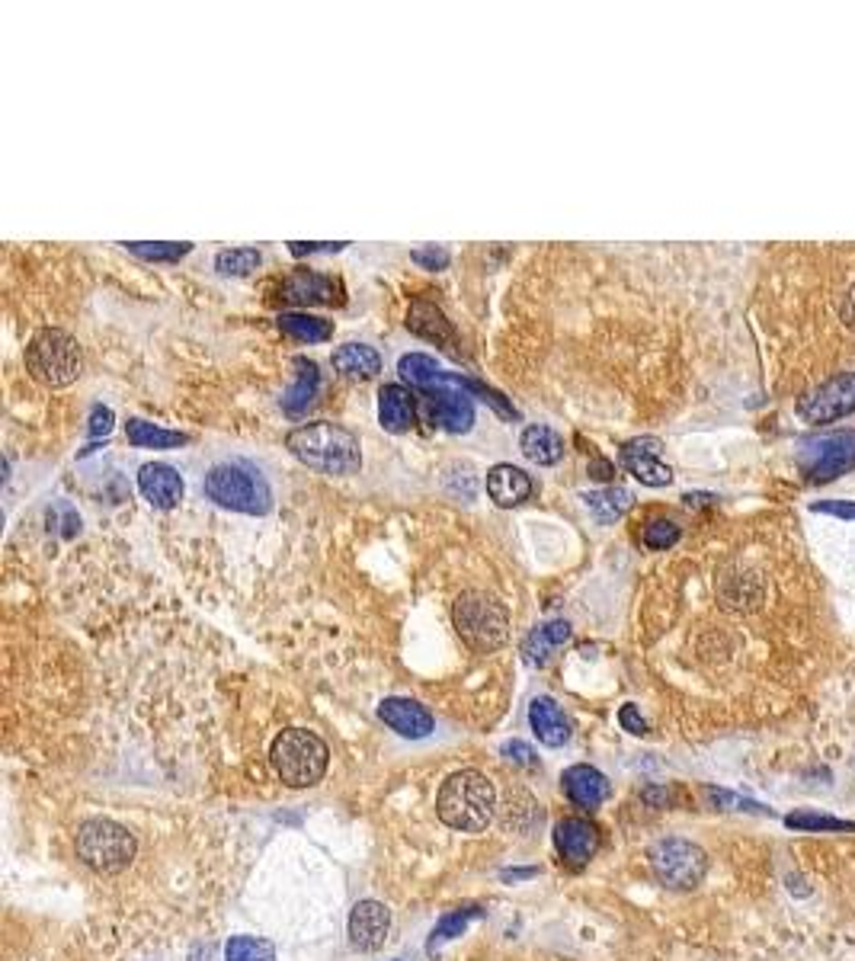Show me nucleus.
<instances>
[{
    "mask_svg": "<svg viewBox=\"0 0 855 961\" xmlns=\"http://www.w3.org/2000/svg\"><path fill=\"white\" fill-rule=\"evenodd\" d=\"M855 410V369L853 372H843V375H833L827 379L823 385H817L814 392L798 397L795 404V414H798L804 423H833L846 414Z\"/></svg>",
    "mask_w": 855,
    "mask_h": 961,
    "instance_id": "11",
    "label": "nucleus"
},
{
    "mask_svg": "<svg viewBox=\"0 0 855 961\" xmlns=\"http://www.w3.org/2000/svg\"><path fill=\"white\" fill-rule=\"evenodd\" d=\"M532 491H535L532 488V478L522 468L510 465V461H500V465H494L487 471V494H491V501L497 507H519L522 501L532 497Z\"/></svg>",
    "mask_w": 855,
    "mask_h": 961,
    "instance_id": "17",
    "label": "nucleus"
},
{
    "mask_svg": "<svg viewBox=\"0 0 855 961\" xmlns=\"http://www.w3.org/2000/svg\"><path fill=\"white\" fill-rule=\"evenodd\" d=\"M392 933V913L379 901H359L349 913V942L359 952H375Z\"/></svg>",
    "mask_w": 855,
    "mask_h": 961,
    "instance_id": "12",
    "label": "nucleus"
},
{
    "mask_svg": "<svg viewBox=\"0 0 855 961\" xmlns=\"http://www.w3.org/2000/svg\"><path fill=\"white\" fill-rule=\"evenodd\" d=\"M708 798H715L718 804H734L738 811H756V814H769L763 804H756V801H746V798H738V794L731 792H718V789H708Z\"/></svg>",
    "mask_w": 855,
    "mask_h": 961,
    "instance_id": "39",
    "label": "nucleus"
},
{
    "mask_svg": "<svg viewBox=\"0 0 855 961\" xmlns=\"http://www.w3.org/2000/svg\"><path fill=\"white\" fill-rule=\"evenodd\" d=\"M128 254H135V257H141V260H151V263H176V260H183L189 250H193V244H122Z\"/></svg>",
    "mask_w": 855,
    "mask_h": 961,
    "instance_id": "34",
    "label": "nucleus"
},
{
    "mask_svg": "<svg viewBox=\"0 0 855 961\" xmlns=\"http://www.w3.org/2000/svg\"><path fill=\"white\" fill-rule=\"evenodd\" d=\"M263 263V254L257 247H231L215 257V270L222 276H250Z\"/></svg>",
    "mask_w": 855,
    "mask_h": 961,
    "instance_id": "30",
    "label": "nucleus"
},
{
    "mask_svg": "<svg viewBox=\"0 0 855 961\" xmlns=\"http://www.w3.org/2000/svg\"><path fill=\"white\" fill-rule=\"evenodd\" d=\"M555 847L561 852V859L570 865H583L596 855L599 849V830L596 824H590L586 817H565L555 827Z\"/></svg>",
    "mask_w": 855,
    "mask_h": 961,
    "instance_id": "16",
    "label": "nucleus"
},
{
    "mask_svg": "<svg viewBox=\"0 0 855 961\" xmlns=\"http://www.w3.org/2000/svg\"><path fill=\"white\" fill-rule=\"evenodd\" d=\"M855 468V430H837L804 443L798 453V471L810 484H827Z\"/></svg>",
    "mask_w": 855,
    "mask_h": 961,
    "instance_id": "9",
    "label": "nucleus"
},
{
    "mask_svg": "<svg viewBox=\"0 0 855 961\" xmlns=\"http://www.w3.org/2000/svg\"><path fill=\"white\" fill-rule=\"evenodd\" d=\"M570 638V625L568 623H545L538 625L525 641H522V654H525V664H532V667H542V664H548V657L561 648V644H568Z\"/></svg>",
    "mask_w": 855,
    "mask_h": 961,
    "instance_id": "25",
    "label": "nucleus"
},
{
    "mask_svg": "<svg viewBox=\"0 0 855 961\" xmlns=\"http://www.w3.org/2000/svg\"><path fill=\"white\" fill-rule=\"evenodd\" d=\"M26 372L46 389H67L84 372V353L67 331L42 328L26 346Z\"/></svg>",
    "mask_w": 855,
    "mask_h": 961,
    "instance_id": "7",
    "label": "nucleus"
},
{
    "mask_svg": "<svg viewBox=\"0 0 855 961\" xmlns=\"http://www.w3.org/2000/svg\"><path fill=\"white\" fill-rule=\"evenodd\" d=\"M125 436L132 446L138 449H179L189 443V433H179V430H164L158 423H148L141 417H132L125 423Z\"/></svg>",
    "mask_w": 855,
    "mask_h": 961,
    "instance_id": "26",
    "label": "nucleus"
},
{
    "mask_svg": "<svg viewBox=\"0 0 855 961\" xmlns=\"http://www.w3.org/2000/svg\"><path fill=\"white\" fill-rule=\"evenodd\" d=\"M225 961H276V949L257 936H234L225 949Z\"/></svg>",
    "mask_w": 855,
    "mask_h": 961,
    "instance_id": "32",
    "label": "nucleus"
},
{
    "mask_svg": "<svg viewBox=\"0 0 855 961\" xmlns=\"http://www.w3.org/2000/svg\"><path fill=\"white\" fill-rule=\"evenodd\" d=\"M270 760L276 776L288 789H311L324 779L331 750L321 737L308 728H288L273 740Z\"/></svg>",
    "mask_w": 855,
    "mask_h": 961,
    "instance_id": "5",
    "label": "nucleus"
},
{
    "mask_svg": "<svg viewBox=\"0 0 855 961\" xmlns=\"http://www.w3.org/2000/svg\"><path fill=\"white\" fill-rule=\"evenodd\" d=\"M494 811H497V789L478 769L453 773L436 794L439 821L461 834L487 830V824L494 821Z\"/></svg>",
    "mask_w": 855,
    "mask_h": 961,
    "instance_id": "3",
    "label": "nucleus"
},
{
    "mask_svg": "<svg viewBox=\"0 0 855 961\" xmlns=\"http://www.w3.org/2000/svg\"><path fill=\"white\" fill-rule=\"evenodd\" d=\"M283 295L295 305H334L340 301V283L314 270H298L283 283Z\"/></svg>",
    "mask_w": 855,
    "mask_h": 961,
    "instance_id": "18",
    "label": "nucleus"
},
{
    "mask_svg": "<svg viewBox=\"0 0 855 961\" xmlns=\"http://www.w3.org/2000/svg\"><path fill=\"white\" fill-rule=\"evenodd\" d=\"M113 427H115L113 407H107V404H94V407H90V427H87L90 440H94V443H97V440H107V436L113 433Z\"/></svg>",
    "mask_w": 855,
    "mask_h": 961,
    "instance_id": "36",
    "label": "nucleus"
},
{
    "mask_svg": "<svg viewBox=\"0 0 855 961\" xmlns=\"http://www.w3.org/2000/svg\"><path fill=\"white\" fill-rule=\"evenodd\" d=\"M519 449H522V455H525L529 461H535V465H558L561 455H565V440H561L552 427L535 423V427H525V430H522V436H519Z\"/></svg>",
    "mask_w": 855,
    "mask_h": 961,
    "instance_id": "24",
    "label": "nucleus"
},
{
    "mask_svg": "<svg viewBox=\"0 0 855 961\" xmlns=\"http://www.w3.org/2000/svg\"><path fill=\"white\" fill-rule=\"evenodd\" d=\"M622 465L647 488H664L673 481V468L660 461V440H654V436H641V440L625 443Z\"/></svg>",
    "mask_w": 855,
    "mask_h": 961,
    "instance_id": "13",
    "label": "nucleus"
},
{
    "mask_svg": "<svg viewBox=\"0 0 855 961\" xmlns=\"http://www.w3.org/2000/svg\"><path fill=\"white\" fill-rule=\"evenodd\" d=\"M410 260L417 263V267H423V270H443V267H449V254L443 250V247H420V250H413L410 254Z\"/></svg>",
    "mask_w": 855,
    "mask_h": 961,
    "instance_id": "37",
    "label": "nucleus"
},
{
    "mask_svg": "<svg viewBox=\"0 0 855 961\" xmlns=\"http://www.w3.org/2000/svg\"><path fill=\"white\" fill-rule=\"evenodd\" d=\"M417 407H413V395L404 385H385L379 392V423L388 433H407L413 427Z\"/></svg>",
    "mask_w": 855,
    "mask_h": 961,
    "instance_id": "22",
    "label": "nucleus"
},
{
    "mask_svg": "<svg viewBox=\"0 0 855 961\" xmlns=\"http://www.w3.org/2000/svg\"><path fill=\"white\" fill-rule=\"evenodd\" d=\"M500 753H504L510 763H516V766H529V769H532V766L538 763V760H535V750H532L529 743H522V740H510V743H504V750H500Z\"/></svg>",
    "mask_w": 855,
    "mask_h": 961,
    "instance_id": "38",
    "label": "nucleus"
},
{
    "mask_svg": "<svg viewBox=\"0 0 855 961\" xmlns=\"http://www.w3.org/2000/svg\"><path fill=\"white\" fill-rule=\"evenodd\" d=\"M593 478H612V468H609V461H603V458H596V465H593Z\"/></svg>",
    "mask_w": 855,
    "mask_h": 961,
    "instance_id": "43",
    "label": "nucleus"
},
{
    "mask_svg": "<svg viewBox=\"0 0 855 961\" xmlns=\"http://www.w3.org/2000/svg\"><path fill=\"white\" fill-rule=\"evenodd\" d=\"M763 324L782 385L801 395L855 359V244L785 250L763 288Z\"/></svg>",
    "mask_w": 855,
    "mask_h": 961,
    "instance_id": "1",
    "label": "nucleus"
},
{
    "mask_svg": "<svg viewBox=\"0 0 855 961\" xmlns=\"http://www.w3.org/2000/svg\"><path fill=\"white\" fill-rule=\"evenodd\" d=\"M785 827L810 834V830H827V834H853V821H840V817H827V814H814V811H795L785 817Z\"/></svg>",
    "mask_w": 855,
    "mask_h": 961,
    "instance_id": "31",
    "label": "nucleus"
},
{
    "mask_svg": "<svg viewBox=\"0 0 855 961\" xmlns=\"http://www.w3.org/2000/svg\"><path fill=\"white\" fill-rule=\"evenodd\" d=\"M561 783H565V792L577 808H599L612 794L609 779L596 766H586V763L570 766L568 773L561 776Z\"/></svg>",
    "mask_w": 855,
    "mask_h": 961,
    "instance_id": "19",
    "label": "nucleus"
},
{
    "mask_svg": "<svg viewBox=\"0 0 855 961\" xmlns=\"http://www.w3.org/2000/svg\"><path fill=\"white\" fill-rule=\"evenodd\" d=\"M202 491L212 504L244 516H267L273 509V491L267 478L244 461H222L209 468Z\"/></svg>",
    "mask_w": 855,
    "mask_h": 961,
    "instance_id": "4",
    "label": "nucleus"
},
{
    "mask_svg": "<svg viewBox=\"0 0 855 961\" xmlns=\"http://www.w3.org/2000/svg\"><path fill=\"white\" fill-rule=\"evenodd\" d=\"M285 446L301 465L324 471V475H356L362 468L359 440L340 423L318 420V423L295 427L285 436Z\"/></svg>",
    "mask_w": 855,
    "mask_h": 961,
    "instance_id": "2",
    "label": "nucleus"
},
{
    "mask_svg": "<svg viewBox=\"0 0 855 961\" xmlns=\"http://www.w3.org/2000/svg\"><path fill=\"white\" fill-rule=\"evenodd\" d=\"M331 362L343 379H372L382 372V356L369 343H343L334 349Z\"/></svg>",
    "mask_w": 855,
    "mask_h": 961,
    "instance_id": "23",
    "label": "nucleus"
},
{
    "mask_svg": "<svg viewBox=\"0 0 855 961\" xmlns=\"http://www.w3.org/2000/svg\"><path fill=\"white\" fill-rule=\"evenodd\" d=\"M138 491L154 509H173L183 501L186 484H183V478H179V471L173 465L148 461V465L138 468Z\"/></svg>",
    "mask_w": 855,
    "mask_h": 961,
    "instance_id": "14",
    "label": "nucleus"
},
{
    "mask_svg": "<svg viewBox=\"0 0 855 961\" xmlns=\"http://www.w3.org/2000/svg\"><path fill=\"white\" fill-rule=\"evenodd\" d=\"M647 859H650V868H654L657 882L673 888V891H692L695 885H702V878L708 872L705 849L689 843V840H680V837L654 843Z\"/></svg>",
    "mask_w": 855,
    "mask_h": 961,
    "instance_id": "10",
    "label": "nucleus"
},
{
    "mask_svg": "<svg viewBox=\"0 0 855 961\" xmlns=\"http://www.w3.org/2000/svg\"><path fill=\"white\" fill-rule=\"evenodd\" d=\"M407 328H410L413 334H420V337L426 340H453V328H449L446 315H443L439 308L426 305V301H417V305L410 308V315H407Z\"/></svg>",
    "mask_w": 855,
    "mask_h": 961,
    "instance_id": "28",
    "label": "nucleus"
},
{
    "mask_svg": "<svg viewBox=\"0 0 855 961\" xmlns=\"http://www.w3.org/2000/svg\"><path fill=\"white\" fill-rule=\"evenodd\" d=\"M458 638L478 651V654H494L510 641V613L504 603H497L487 593H461L453 609Z\"/></svg>",
    "mask_w": 855,
    "mask_h": 961,
    "instance_id": "6",
    "label": "nucleus"
},
{
    "mask_svg": "<svg viewBox=\"0 0 855 961\" xmlns=\"http://www.w3.org/2000/svg\"><path fill=\"white\" fill-rule=\"evenodd\" d=\"M474 916H481V910H478V907H458V910H453L449 916H443V920H439V926L433 929L430 952H436V946H443L446 939L458 936V933H461V929H464V926H468Z\"/></svg>",
    "mask_w": 855,
    "mask_h": 961,
    "instance_id": "35",
    "label": "nucleus"
},
{
    "mask_svg": "<svg viewBox=\"0 0 855 961\" xmlns=\"http://www.w3.org/2000/svg\"><path fill=\"white\" fill-rule=\"evenodd\" d=\"M529 725L535 737L545 743V747H565L570 740V722L568 715L561 712V705L548 695L542 699H532L529 705Z\"/></svg>",
    "mask_w": 855,
    "mask_h": 961,
    "instance_id": "20",
    "label": "nucleus"
},
{
    "mask_svg": "<svg viewBox=\"0 0 855 961\" xmlns=\"http://www.w3.org/2000/svg\"><path fill=\"white\" fill-rule=\"evenodd\" d=\"M619 722H622V728H625L628 735H647V722L641 718V712L634 705H622Z\"/></svg>",
    "mask_w": 855,
    "mask_h": 961,
    "instance_id": "41",
    "label": "nucleus"
},
{
    "mask_svg": "<svg viewBox=\"0 0 855 961\" xmlns=\"http://www.w3.org/2000/svg\"><path fill=\"white\" fill-rule=\"evenodd\" d=\"M683 539V529L673 522V519H650L641 532V542L650 549V552H667L673 549L677 542Z\"/></svg>",
    "mask_w": 855,
    "mask_h": 961,
    "instance_id": "33",
    "label": "nucleus"
},
{
    "mask_svg": "<svg viewBox=\"0 0 855 961\" xmlns=\"http://www.w3.org/2000/svg\"><path fill=\"white\" fill-rule=\"evenodd\" d=\"M814 513H830V516H843V519H855V504L850 501H827V504H814Z\"/></svg>",
    "mask_w": 855,
    "mask_h": 961,
    "instance_id": "42",
    "label": "nucleus"
},
{
    "mask_svg": "<svg viewBox=\"0 0 855 961\" xmlns=\"http://www.w3.org/2000/svg\"><path fill=\"white\" fill-rule=\"evenodd\" d=\"M77 859L100 872V875H115L122 872L132 859H135V837L115 824V821H107V817H94V821H84L77 827Z\"/></svg>",
    "mask_w": 855,
    "mask_h": 961,
    "instance_id": "8",
    "label": "nucleus"
},
{
    "mask_svg": "<svg viewBox=\"0 0 855 961\" xmlns=\"http://www.w3.org/2000/svg\"><path fill=\"white\" fill-rule=\"evenodd\" d=\"M346 244H301V241H292L288 250L292 257H311V254H337Z\"/></svg>",
    "mask_w": 855,
    "mask_h": 961,
    "instance_id": "40",
    "label": "nucleus"
},
{
    "mask_svg": "<svg viewBox=\"0 0 855 961\" xmlns=\"http://www.w3.org/2000/svg\"><path fill=\"white\" fill-rule=\"evenodd\" d=\"M292 366H295V385L285 392L283 410L288 417H301V414L314 404L318 392H321V369H318V362L308 359V356H295Z\"/></svg>",
    "mask_w": 855,
    "mask_h": 961,
    "instance_id": "21",
    "label": "nucleus"
},
{
    "mask_svg": "<svg viewBox=\"0 0 855 961\" xmlns=\"http://www.w3.org/2000/svg\"><path fill=\"white\" fill-rule=\"evenodd\" d=\"M280 331L285 337L292 340H305V343H327L334 337V324L324 321V318H314V315H301V311H285L280 315Z\"/></svg>",
    "mask_w": 855,
    "mask_h": 961,
    "instance_id": "27",
    "label": "nucleus"
},
{
    "mask_svg": "<svg viewBox=\"0 0 855 961\" xmlns=\"http://www.w3.org/2000/svg\"><path fill=\"white\" fill-rule=\"evenodd\" d=\"M586 507L596 513L599 522H616L619 516H625L631 509V491L625 488H606V491H593V494H583Z\"/></svg>",
    "mask_w": 855,
    "mask_h": 961,
    "instance_id": "29",
    "label": "nucleus"
},
{
    "mask_svg": "<svg viewBox=\"0 0 855 961\" xmlns=\"http://www.w3.org/2000/svg\"><path fill=\"white\" fill-rule=\"evenodd\" d=\"M379 718H382L392 731H398L400 737H407V740H420V737H426L433 731V725H436L426 705H420L417 699H404V695L385 699V702L379 705Z\"/></svg>",
    "mask_w": 855,
    "mask_h": 961,
    "instance_id": "15",
    "label": "nucleus"
}]
</instances>
